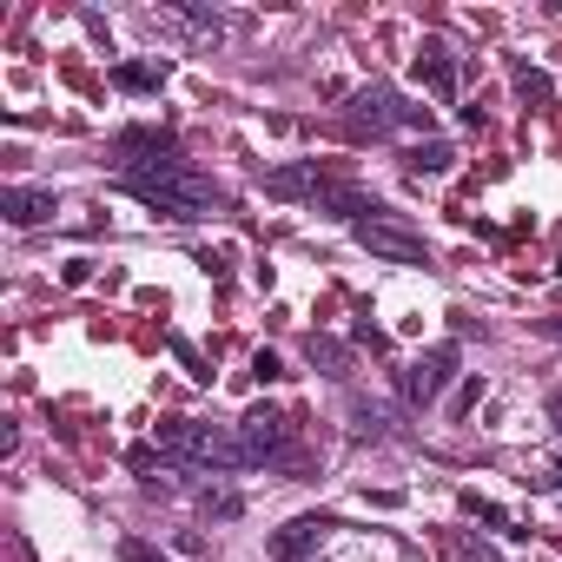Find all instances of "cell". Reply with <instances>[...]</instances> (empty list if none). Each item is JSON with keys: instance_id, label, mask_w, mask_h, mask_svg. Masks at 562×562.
I'll use <instances>...</instances> for the list:
<instances>
[{"instance_id": "8fae6325", "label": "cell", "mask_w": 562, "mask_h": 562, "mask_svg": "<svg viewBox=\"0 0 562 562\" xmlns=\"http://www.w3.org/2000/svg\"><path fill=\"white\" fill-rule=\"evenodd\" d=\"M153 27H179V34H199V41H218L225 34V21L218 14H205V8H159V14H146Z\"/></svg>"}, {"instance_id": "30bf717a", "label": "cell", "mask_w": 562, "mask_h": 562, "mask_svg": "<svg viewBox=\"0 0 562 562\" xmlns=\"http://www.w3.org/2000/svg\"><path fill=\"white\" fill-rule=\"evenodd\" d=\"M417 80H424L437 100H450V93H457V60H450V47H443V41H424V47H417Z\"/></svg>"}, {"instance_id": "ac0fdd59", "label": "cell", "mask_w": 562, "mask_h": 562, "mask_svg": "<svg viewBox=\"0 0 562 562\" xmlns=\"http://www.w3.org/2000/svg\"><path fill=\"white\" fill-rule=\"evenodd\" d=\"M516 93L542 106V100H549V74H536V67H516Z\"/></svg>"}, {"instance_id": "7402d4cb", "label": "cell", "mask_w": 562, "mask_h": 562, "mask_svg": "<svg viewBox=\"0 0 562 562\" xmlns=\"http://www.w3.org/2000/svg\"><path fill=\"white\" fill-rule=\"evenodd\" d=\"M476 404H483V378H470V384L457 391V411H476Z\"/></svg>"}, {"instance_id": "d6986e66", "label": "cell", "mask_w": 562, "mask_h": 562, "mask_svg": "<svg viewBox=\"0 0 562 562\" xmlns=\"http://www.w3.org/2000/svg\"><path fill=\"white\" fill-rule=\"evenodd\" d=\"M457 555H463V562H503V555H496L483 536H463V542H457Z\"/></svg>"}, {"instance_id": "ba28073f", "label": "cell", "mask_w": 562, "mask_h": 562, "mask_svg": "<svg viewBox=\"0 0 562 562\" xmlns=\"http://www.w3.org/2000/svg\"><path fill=\"white\" fill-rule=\"evenodd\" d=\"M60 212V199L47 192V186H0V218H8V225H47Z\"/></svg>"}, {"instance_id": "9c48e42d", "label": "cell", "mask_w": 562, "mask_h": 562, "mask_svg": "<svg viewBox=\"0 0 562 562\" xmlns=\"http://www.w3.org/2000/svg\"><path fill=\"white\" fill-rule=\"evenodd\" d=\"M331 529H338L331 516H292L285 529H271V555H278V562H305Z\"/></svg>"}, {"instance_id": "5b68a950", "label": "cell", "mask_w": 562, "mask_h": 562, "mask_svg": "<svg viewBox=\"0 0 562 562\" xmlns=\"http://www.w3.org/2000/svg\"><path fill=\"white\" fill-rule=\"evenodd\" d=\"M457 364H463V351L457 345H430L411 371H404V397L417 404V411H430L443 391H450V378H457Z\"/></svg>"}, {"instance_id": "4fadbf2b", "label": "cell", "mask_w": 562, "mask_h": 562, "mask_svg": "<svg viewBox=\"0 0 562 562\" xmlns=\"http://www.w3.org/2000/svg\"><path fill=\"white\" fill-rule=\"evenodd\" d=\"M113 87H120V93H159V87H166V67H159V60H120V67H113Z\"/></svg>"}, {"instance_id": "2e32d148", "label": "cell", "mask_w": 562, "mask_h": 562, "mask_svg": "<svg viewBox=\"0 0 562 562\" xmlns=\"http://www.w3.org/2000/svg\"><path fill=\"white\" fill-rule=\"evenodd\" d=\"M463 509H470L476 522H490L496 536H522V529L509 522V509H496V503H490V496H476V490H463Z\"/></svg>"}, {"instance_id": "6da1fadb", "label": "cell", "mask_w": 562, "mask_h": 562, "mask_svg": "<svg viewBox=\"0 0 562 562\" xmlns=\"http://www.w3.org/2000/svg\"><path fill=\"white\" fill-rule=\"evenodd\" d=\"M120 186H126L139 205H153L159 218H179V225L225 212V186H218L212 172L186 166V159H139V166H120Z\"/></svg>"}, {"instance_id": "d4e9b609", "label": "cell", "mask_w": 562, "mask_h": 562, "mask_svg": "<svg viewBox=\"0 0 562 562\" xmlns=\"http://www.w3.org/2000/svg\"><path fill=\"white\" fill-rule=\"evenodd\" d=\"M549 411H555V424H562V397H555V404H549Z\"/></svg>"}, {"instance_id": "603a6c76", "label": "cell", "mask_w": 562, "mask_h": 562, "mask_svg": "<svg viewBox=\"0 0 562 562\" xmlns=\"http://www.w3.org/2000/svg\"><path fill=\"white\" fill-rule=\"evenodd\" d=\"M542 331H549V338H562V318H549V325H542Z\"/></svg>"}, {"instance_id": "277c9868", "label": "cell", "mask_w": 562, "mask_h": 562, "mask_svg": "<svg viewBox=\"0 0 562 562\" xmlns=\"http://www.w3.org/2000/svg\"><path fill=\"white\" fill-rule=\"evenodd\" d=\"M358 232V245L371 251V258H384V265H430V245L417 238V232H404L397 218H364V225H351Z\"/></svg>"}, {"instance_id": "e0dca14e", "label": "cell", "mask_w": 562, "mask_h": 562, "mask_svg": "<svg viewBox=\"0 0 562 562\" xmlns=\"http://www.w3.org/2000/svg\"><path fill=\"white\" fill-rule=\"evenodd\" d=\"M199 509H205V516H218V522H232L245 503H238V490H205V496H199Z\"/></svg>"}, {"instance_id": "44dd1931", "label": "cell", "mask_w": 562, "mask_h": 562, "mask_svg": "<svg viewBox=\"0 0 562 562\" xmlns=\"http://www.w3.org/2000/svg\"><path fill=\"white\" fill-rule=\"evenodd\" d=\"M251 371H258L265 384H271V378H285V364H278V351H258V358H251Z\"/></svg>"}, {"instance_id": "9a60e30c", "label": "cell", "mask_w": 562, "mask_h": 562, "mask_svg": "<svg viewBox=\"0 0 562 562\" xmlns=\"http://www.w3.org/2000/svg\"><path fill=\"white\" fill-rule=\"evenodd\" d=\"M305 358H312V364H318L325 378H345V371H351V358H345V345H338V338H318V331L305 338Z\"/></svg>"}, {"instance_id": "5bb4252c", "label": "cell", "mask_w": 562, "mask_h": 562, "mask_svg": "<svg viewBox=\"0 0 562 562\" xmlns=\"http://www.w3.org/2000/svg\"><path fill=\"white\" fill-rule=\"evenodd\" d=\"M450 166H457V146H450V139H417V146H411V172H430V179H437V172H450Z\"/></svg>"}, {"instance_id": "8992f818", "label": "cell", "mask_w": 562, "mask_h": 562, "mask_svg": "<svg viewBox=\"0 0 562 562\" xmlns=\"http://www.w3.org/2000/svg\"><path fill=\"white\" fill-rule=\"evenodd\" d=\"M232 430H238V443H245V457H251V463H265V457H278V450L292 443V424H285V411H271V404L245 411Z\"/></svg>"}, {"instance_id": "52a82bcc", "label": "cell", "mask_w": 562, "mask_h": 562, "mask_svg": "<svg viewBox=\"0 0 562 562\" xmlns=\"http://www.w3.org/2000/svg\"><path fill=\"white\" fill-rule=\"evenodd\" d=\"M331 186H338V172H331V166H318V159H305V166H278V172L265 179V192H271V199H312V205H318Z\"/></svg>"}, {"instance_id": "7c38bea8", "label": "cell", "mask_w": 562, "mask_h": 562, "mask_svg": "<svg viewBox=\"0 0 562 562\" xmlns=\"http://www.w3.org/2000/svg\"><path fill=\"white\" fill-rule=\"evenodd\" d=\"M351 437H358V443H384V437H391V404L351 397Z\"/></svg>"}, {"instance_id": "cb8c5ba5", "label": "cell", "mask_w": 562, "mask_h": 562, "mask_svg": "<svg viewBox=\"0 0 562 562\" xmlns=\"http://www.w3.org/2000/svg\"><path fill=\"white\" fill-rule=\"evenodd\" d=\"M549 470H555V483H562V457H555V463H549Z\"/></svg>"}, {"instance_id": "7a4b0ae2", "label": "cell", "mask_w": 562, "mask_h": 562, "mask_svg": "<svg viewBox=\"0 0 562 562\" xmlns=\"http://www.w3.org/2000/svg\"><path fill=\"white\" fill-rule=\"evenodd\" d=\"M153 443H159L172 463H192V470H212V476H232V470H245V463H251V457H245V443H238V430H225V424L159 417V424H153Z\"/></svg>"}, {"instance_id": "3957f363", "label": "cell", "mask_w": 562, "mask_h": 562, "mask_svg": "<svg viewBox=\"0 0 562 562\" xmlns=\"http://www.w3.org/2000/svg\"><path fill=\"white\" fill-rule=\"evenodd\" d=\"M351 120H364L371 133H430V106H404L391 87L351 93Z\"/></svg>"}, {"instance_id": "ffe728a7", "label": "cell", "mask_w": 562, "mask_h": 562, "mask_svg": "<svg viewBox=\"0 0 562 562\" xmlns=\"http://www.w3.org/2000/svg\"><path fill=\"white\" fill-rule=\"evenodd\" d=\"M120 562H166V555H159V549H146V542H133V536H126V542H120Z\"/></svg>"}]
</instances>
